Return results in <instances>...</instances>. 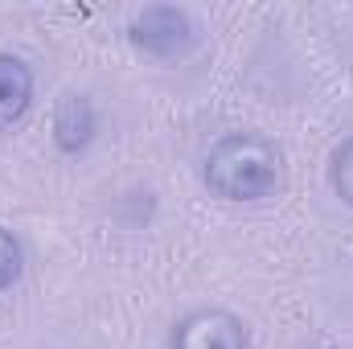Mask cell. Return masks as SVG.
<instances>
[{
    "label": "cell",
    "mask_w": 353,
    "mask_h": 349,
    "mask_svg": "<svg viewBox=\"0 0 353 349\" xmlns=\"http://www.w3.org/2000/svg\"><path fill=\"white\" fill-rule=\"evenodd\" d=\"M279 148L259 132H226L205 157V185L222 201H263L279 189Z\"/></svg>",
    "instance_id": "6da1fadb"
},
{
    "label": "cell",
    "mask_w": 353,
    "mask_h": 349,
    "mask_svg": "<svg viewBox=\"0 0 353 349\" xmlns=\"http://www.w3.org/2000/svg\"><path fill=\"white\" fill-rule=\"evenodd\" d=\"M128 37H132L136 50L173 62V58H185V54L201 41V29H197V21H193L185 8L152 4V8L136 12V21L128 25Z\"/></svg>",
    "instance_id": "7a4b0ae2"
},
{
    "label": "cell",
    "mask_w": 353,
    "mask_h": 349,
    "mask_svg": "<svg viewBox=\"0 0 353 349\" xmlns=\"http://www.w3.org/2000/svg\"><path fill=\"white\" fill-rule=\"evenodd\" d=\"M169 349H247V325L226 308H197L173 325Z\"/></svg>",
    "instance_id": "3957f363"
},
{
    "label": "cell",
    "mask_w": 353,
    "mask_h": 349,
    "mask_svg": "<svg viewBox=\"0 0 353 349\" xmlns=\"http://www.w3.org/2000/svg\"><path fill=\"white\" fill-rule=\"evenodd\" d=\"M94 132H99L94 103L87 94H62L58 107H54V144H58V152L79 157L83 148H90Z\"/></svg>",
    "instance_id": "277c9868"
},
{
    "label": "cell",
    "mask_w": 353,
    "mask_h": 349,
    "mask_svg": "<svg viewBox=\"0 0 353 349\" xmlns=\"http://www.w3.org/2000/svg\"><path fill=\"white\" fill-rule=\"evenodd\" d=\"M33 107V70L17 54H0V132L21 123Z\"/></svg>",
    "instance_id": "5b68a950"
},
{
    "label": "cell",
    "mask_w": 353,
    "mask_h": 349,
    "mask_svg": "<svg viewBox=\"0 0 353 349\" xmlns=\"http://www.w3.org/2000/svg\"><path fill=\"white\" fill-rule=\"evenodd\" d=\"M329 185H333V193H337V197L353 210V136H350V140H341V144H337V152H333Z\"/></svg>",
    "instance_id": "8992f818"
},
{
    "label": "cell",
    "mask_w": 353,
    "mask_h": 349,
    "mask_svg": "<svg viewBox=\"0 0 353 349\" xmlns=\"http://www.w3.org/2000/svg\"><path fill=\"white\" fill-rule=\"evenodd\" d=\"M21 271H25V251L17 243V235L0 226V292H8L21 279Z\"/></svg>",
    "instance_id": "52a82bcc"
}]
</instances>
